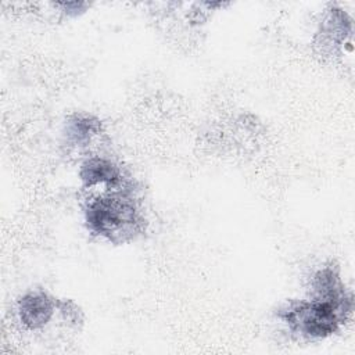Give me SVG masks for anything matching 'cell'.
I'll list each match as a JSON object with an SVG mask.
<instances>
[{"mask_svg":"<svg viewBox=\"0 0 355 355\" xmlns=\"http://www.w3.org/2000/svg\"><path fill=\"white\" fill-rule=\"evenodd\" d=\"M79 176L83 180L85 186L89 187L98 183H107L114 186L121 179V172L114 162L100 157H93L82 164Z\"/></svg>","mask_w":355,"mask_h":355,"instance_id":"277c9868","label":"cell"},{"mask_svg":"<svg viewBox=\"0 0 355 355\" xmlns=\"http://www.w3.org/2000/svg\"><path fill=\"white\" fill-rule=\"evenodd\" d=\"M347 309L348 305L316 298L290 302L279 312V316L294 333L308 338H324L337 330Z\"/></svg>","mask_w":355,"mask_h":355,"instance_id":"7a4b0ae2","label":"cell"},{"mask_svg":"<svg viewBox=\"0 0 355 355\" xmlns=\"http://www.w3.org/2000/svg\"><path fill=\"white\" fill-rule=\"evenodd\" d=\"M100 132V121L92 115H75L67 123V137L73 144H82Z\"/></svg>","mask_w":355,"mask_h":355,"instance_id":"5b68a950","label":"cell"},{"mask_svg":"<svg viewBox=\"0 0 355 355\" xmlns=\"http://www.w3.org/2000/svg\"><path fill=\"white\" fill-rule=\"evenodd\" d=\"M87 227L112 243H125L141 232L143 219L133 202L122 196L93 200L86 208Z\"/></svg>","mask_w":355,"mask_h":355,"instance_id":"6da1fadb","label":"cell"},{"mask_svg":"<svg viewBox=\"0 0 355 355\" xmlns=\"http://www.w3.org/2000/svg\"><path fill=\"white\" fill-rule=\"evenodd\" d=\"M57 302L44 293H28L18 301V313L22 324L31 330L42 329L50 322Z\"/></svg>","mask_w":355,"mask_h":355,"instance_id":"3957f363","label":"cell"}]
</instances>
